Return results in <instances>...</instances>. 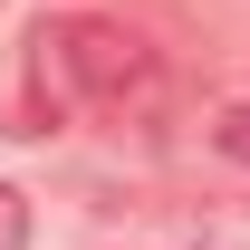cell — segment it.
I'll return each instance as SVG.
<instances>
[{
    "instance_id": "obj_3",
    "label": "cell",
    "mask_w": 250,
    "mask_h": 250,
    "mask_svg": "<svg viewBox=\"0 0 250 250\" xmlns=\"http://www.w3.org/2000/svg\"><path fill=\"white\" fill-rule=\"evenodd\" d=\"M0 250H29V202L0 183Z\"/></svg>"
},
{
    "instance_id": "obj_2",
    "label": "cell",
    "mask_w": 250,
    "mask_h": 250,
    "mask_svg": "<svg viewBox=\"0 0 250 250\" xmlns=\"http://www.w3.org/2000/svg\"><path fill=\"white\" fill-rule=\"evenodd\" d=\"M212 145L231 164H250V106H221V116H212Z\"/></svg>"
},
{
    "instance_id": "obj_1",
    "label": "cell",
    "mask_w": 250,
    "mask_h": 250,
    "mask_svg": "<svg viewBox=\"0 0 250 250\" xmlns=\"http://www.w3.org/2000/svg\"><path fill=\"white\" fill-rule=\"evenodd\" d=\"M29 87L48 96V125L58 116H116V125H145L164 106V58L145 39L125 29V20H48L29 39Z\"/></svg>"
}]
</instances>
